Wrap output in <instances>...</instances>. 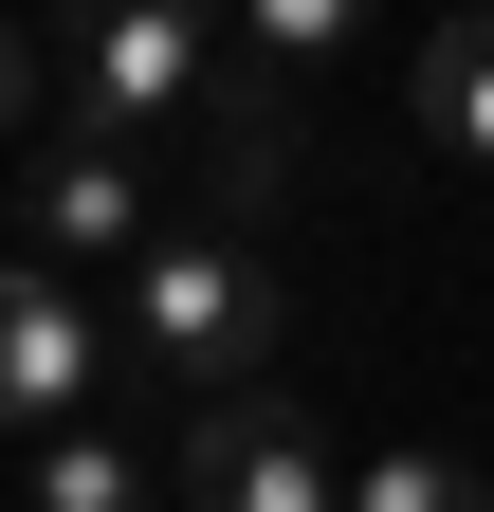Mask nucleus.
I'll return each instance as SVG.
<instances>
[{"mask_svg":"<svg viewBox=\"0 0 494 512\" xmlns=\"http://www.w3.org/2000/svg\"><path fill=\"white\" fill-rule=\"evenodd\" d=\"M110 366H129V311H110L92 275H37V256L0 238V458L74 439L110 403Z\"/></svg>","mask_w":494,"mask_h":512,"instance_id":"2","label":"nucleus"},{"mask_svg":"<svg viewBox=\"0 0 494 512\" xmlns=\"http://www.w3.org/2000/svg\"><path fill=\"white\" fill-rule=\"evenodd\" d=\"M403 110H421V147H458V165L494 183V0H476V19H421V74H403Z\"/></svg>","mask_w":494,"mask_h":512,"instance_id":"7","label":"nucleus"},{"mask_svg":"<svg viewBox=\"0 0 494 512\" xmlns=\"http://www.w3.org/2000/svg\"><path fill=\"white\" fill-rule=\"evenodd\" d=\"M183 512H348L330 439H312V384H238V403H183Z\"/></svg>","mask_w":494,"mask_h":512,"instance_id":"5","label":"nucleus"},{"mask_svg":"<svg viewBox=\"0 0 494 512\" xmlns=\"http://www.w3.org/2000/svg\"><path fill=\"white\" fill-rule=\"evenodd\" d=\"M55 37H74V128H110V147L220 92V0H55Z\"/></svg>","mask_w":494,"mask_h":512,"instance_id":"3","label":"nucleus"},{"mask_svg":"<svg viewBox=\"0 0 494 512\" xmlns=\"http://www.w3.org/2000/svg\"><path fill=\"white\" fill-rule=\"evenodd\" d=\"M0 220H19L37 275H147V147H110V128H37L19 183H0Z\"/></svg>","mask_w":494,"mask_h":512,"instance_id":"4","label":"nucleus"},{"mask_svg":"<svg viewBox=\"0 0 494 512\" xmlns=\"http://www.w3.org/2000/svg\"><path fill=\"white\" fill-rule=\"evenodd\" d=\"M19 512H165V476H147L110 421H74V439H37V458H19Z\"/></svg>","mask_w":494,"mask_h":512,"instance_id":"8","label":"nucleus"},{"mask_svg":"<svg viewBox=\"0 0 494 512\" xmlns=\"http://www.w3.org/2000/svg\"><path fill=\"white\" fill-rule=\"evenodd\" d=\"M293 165H312L293 74H257V55H238V74L202 92V183H220V220H275V202H293Z\"/></svg>","mask_w":494,"mask_h":512,"instance_id":"6","label":"nucleus"},{"mask_svg":"<svg viewBox=\"0 0 494 512\" xmlns=\"http://www.w3.org/2000/svg\"><path fill=\"white\" fill-rule=\"evenodd\" d=\"M348 512H494V476H476V458H421V439H403V458H366V476H348Z\"/></svg>","mask_w":494,"mask_h":512,"instance_id":"10","label":"nucleus"},{"mask_svg":"<svg viewBox=\"0 0 494 512\" xmlns=\"http://www.w3.org/2000/svg\"><path fill=\"white\" fill-rule=\"evenodd\" d=\"M19 128H37V37L0 19V147H19Z\"/></svg>","mask_w":494,"mask_h":512,"instance_id":"11","label":"nucleus"},{"mask_svg":"<svg viewBox=\"0 0 494 512\" xmlns=\"http://www.w3.org/2000/svg\"><path fill=\"white\" fill-rule=\"evenodd\" d=\"M110 311H129V366H165L183 403L275 384V330H293V311H275V256L238 238V220H165V238H147V275L110 293Z\"/></svg>","mask_w":494,"mask_h":512,"instance_id":"1","label":"nucleus"},{"mask_svg":"<svg viewBox=\"0 0 494 512\" xmlns=\"http://www.w3.org/2000/svg\"><path fill=\"white\" fill-rule=\"evenodd\" d=\"M385 19V0H238V37H257V74H330V55Z\"/></svg>","mask_w":494,"mask_h":512,"instance_id":"9","label":"nucleus"}]
</instances>
